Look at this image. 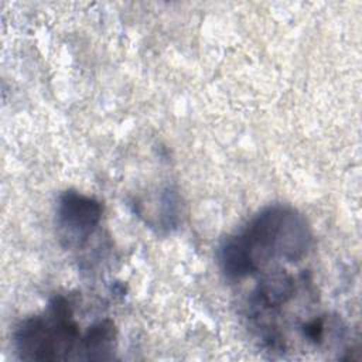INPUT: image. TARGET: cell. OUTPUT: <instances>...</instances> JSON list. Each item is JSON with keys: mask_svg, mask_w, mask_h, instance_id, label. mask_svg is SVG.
<instances>
[{"mask_svg": "<svg viewBox=\"0 0 362 362\" xmlns=\"http://www.w3.org/2000/svg\"><path fill=\"white\" fill-rule=\"evenodd\" d=\"M81 338L69 303L55 296L42 314L21 321L14 332V348L24 361H65L72 352L78 359Z\"/></svg>", "mask_w": 362, "mask_h": 362, "instance_id": "2", "label": "cell"}, {"mask_svg": "<svg viewBox=\"0 0 362 362\" xmlns=\"http://www.w3.org/2000/svg\"><path fill=\"white\" fill-rule=\"evenodd\" d=\"M102 218V205L92 197L68 189L57 204V230L61 242L79 246L93 233Z\"/></svg>", "mask_w": 362, "mask_h": 362, "instance_id": "3", "label": "cell"}, {"mask_svg": "<svg viewBox=\"0 0 362 362\" xmlns=\"http://www.w3.org/2000/svg\"><path fill=\"white\" fill-rule=\"evenodd\" d=\"M310 245L311 232L305 219L290 206L272 205L255 215L240 232L226 238L218 259L229 279H242L272 259L296 262Z\"/></svg>", "mask_w": 362, "mask_h": 362, "instance_id": "1", "label": "cell"}, {"mask_svg": "<svg viewBox=\"0 0 362 362\" xmlns=\"http://www.w3.org/2000/svg\"><path fill=\"white\" fill-rule=\"evenodd\" d=\"M116 345V328L110 320L93 324L81 338L78 359L106 361L113 358Z\"/></svg>", "mask_w": 362, "mask_h": 362, "instance_id": "4", "label": "cell"}]
</instances>
